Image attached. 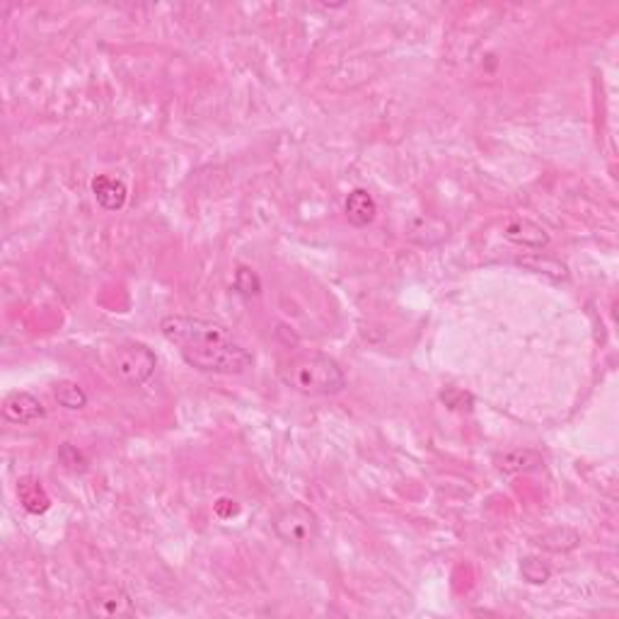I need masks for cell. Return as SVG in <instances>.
<instances>
[{"label":"cell","mask_w":619,"mask_h":619,"mask_svg":"<svg viewBox=\"0 0 619 619\" xmlns=\"http://www.w3.org/2000/svg\"><path fill=\"white\" fill-rule=\"evenodd\" d=\"M53 397H56L60 407L70 409V411H78V409H83L88 404V394L73 380H60L59 385L53 387Z\"/></svg>","instance_id":"4fadbf2b"},{"label":"cell","mask_w":619,"mask_h":619,"mask_svg":"<svg viewBox=\"0 0 619 619\" xmlns=\"http://www.w3.org/2000/svg\"><path fill=\"white\" fill-rule=\"evenodd\" d=\"M540 465V455L532 450H511L499 460V467L504 472H522V469H532Z\"/></svg>","instance_id":"5bb4252c"},{"label":"cell","mask_w":619,"mask_h":619,"mask_svg":"<svg viewBox=\"0 0 619 619\" xmlns=\"http://www.w3.org/2000/svg\"><path fill=\"white\" fill-rule=\"evenodd\" d=\"M92 194L105 211H121L126 199H129L126 184L116 177H109V174H97L92 180Z\"/></svg>","instance_id":"9c48e42d"},{"label":"cell","mask_w":619,"mask_h":619,"mask_svg":"<svg viewBox=\"0 0 619 619\" xmlns=\"http://www.w3.org/2000/svg\"><path fill=\"white\" fill-rule=\"evenodd\" d=\"M160 332L167 341H172L177 346H187V344H197L206 339H226L233 337L227 327L220 322L204 318H187V315H170L160 322Z\"/></svg>","instance_id":"5b68a950"},{"label":"cell","mask_w":619,"mask_h":619,"mask_svg":"<svg viewBox=\"0 0 619 619\" xmlns=\"http://www.w3.org/2000/svg\"><path fill=\"white\" fill-rule=\"evenodd\" d=\"M235 288H237L242 295L252 298V295H257L259 291H262V281H259V276L252 272V269H247V266H240V269H237V273H235Z\"/></svg>","instance_id":"2e32d148"},{"label":"cell","mask_w":619,"mask_h":619,"mask_svg":"<svg viewBox=\"0 0 619 619\" xmlns=\"http://www.w3.org/2000/svg\"><path fill=\"white\" fill-rule=\"evenodd\" d=\"M344 211H346V218L351 226L365 227L378 216V204H375V199L370 197L365 189H354L346 197Z\"/></svg>","instance_id":"30bf717a"},{"label":"cell","mask_w":619,"mask_h":619,"mask_svg":"<svg viewBox=\"0 0 619 619\" xmlns=\"http://www.w3.org/2000/svg\"><path fill=\"white\" fill-rule=\"evenodd\" d=\"M578 542H581V537L576 535L574 530H568V528L547 530L544 535L537 537V544H540L542 550H550V551H571L578 547Z\"/></svg>","instance_id":"7c38bea8"},{"label":"cell","mask_w":619,"mask_h":619,"mask_svg":"<svg viewBox=\"0 0 619 619\" xmlns=\"http://www.w3.org/2000/svg\"><path fill=\"white\" fill-rule=\"evenodd\" d=\"M17 499H20V504H23L27 513L34 515L46 513L49 506H51V499H49V494H46V489L42 486L37 476H23L17 482Z\"/></svg>","instance_id":"8fae6325"},{"label":"cell","mask_w":619,"mask_h":619,"mask_svg":"<svg viewBox=\"0 0 619 619\" xmlns=\"http://www.w3.org/2000/svg\"><path fill=\"white\" fill-rule=\"evenodd\" d=\"M180 354L189 368L199 373H213V375H242L254 363L250 351L240 346L233 337L187 344L180 348Z\"/></svg>","instance_id":"7a4b0ae2"},{"label":"cell","mask_w":619,"mask_h":619,"mask_svg":"<svg viewBox=\"0 0 619 619\" xmlns=\"http://www.w3.org/2000/svg\"><path fill=\"white\" fill-rule=\"evenodd\" d=\"M273 535L291 547H308L319 537V521L305 504H286L272 518Z\"/></svg>","instance_id":"3957f363"},{"label":"cell","mask_w":619,"mask_h":619,"mask_svg":"<svg viewBox=\"0 0 619 619\" xmlns=\"http://www.w3.org/2000/svg\"><path fill=\"white\" fill-rule=\"evenodd\" d=\"M158 358L145 344H121L112 354V373L114 378L129 387L145 385L155 373Z\"/></svg>","instance_id":"277c9868"},{"label":"cell","mask_w":619,"mask_h":619,"mask_svg":"<svg viewBox=\"0 0 619 619\" xmlns=\"http://www.w3.org/2000/svg\"><path fill=\"white\" fill-rule=\"evenodd\" d=\"M504 237L513 242L518 247H528V250H544L550 245V235L542 226H537L535 220L528 218H511L504 226Z\"/></svg>","instance_id":"ba28073f"},{"label":"cell","mask_w":619,"mask_h":619,"mask_svg":"<svg viewBox=\"0 0 619 619\" xmlns=\"http://www.w3.org/2000/svg\"><path fill=\"white\" fill-rule=\"evenodd\" d=\"M279 380L288 390L305 397H327L344 390V370L332 356L298 354L279 363Z\"/></svg>","instance_id":"6da1fadb"},{"label":"cell","mask_w":619,"mask_h":619,"mask_svg":"<svg viewBox=\"0 0 619 619\" xmlns=\"http://www.w3.org/2000/svg\"><path fill=\"white\" fill-rule=\"evenodd\" d=\"M85 610H88L90 617H134V600L116 583H99L97 588H92V593L85 600Z\"/></svg>","instance_id":"8992f818"},{"label":"cell","mask_w":619,"mask_h":619,"mask_svg":"<svg viewBox=\"0 0 619 619\" xmlns=\"http://www.w3.org/2000/svg\"><path fill=\"white\" fill-rule=\"evenodd\" d=\"M46 416L44 404L30 393H10L3 402V419L10 423H20V426H27V423L42 421Z\"/></svg>","instance_id":"52a82bcc"},{"label":"cell","mask_w":619,"mask_h":619,"mask_svg":"<svg viewBox=\"0 0 619 619\" xmlns=\"http://www.w3.org/2000/svg\"><path fill=\"white\" fill-rule=\"evenodd\" d=\"M521 574H522V578H525L528 583H532V586H542V583L550 581L551 568H550V564H544L542 559L528 557V559H522Z\"/></svg>","instance_id":"9a60e30c"},{"label":"cell","mask_w":619,"mask_h":619,"mask_svg":"<svg viewBox=\"0 0 619 619\" xmlns=\"http://www.w3.org/2000/svg\"><path fill=\"white\" fill-rule=\"evenodd\" d=\"M521 264L530 266V269H535V272H540V273H550V276H554V279H567V266L559 264L557 259L532 257V259H522Z\"/></svg>","instance_id":"e0dca14e"}]
</instances>
